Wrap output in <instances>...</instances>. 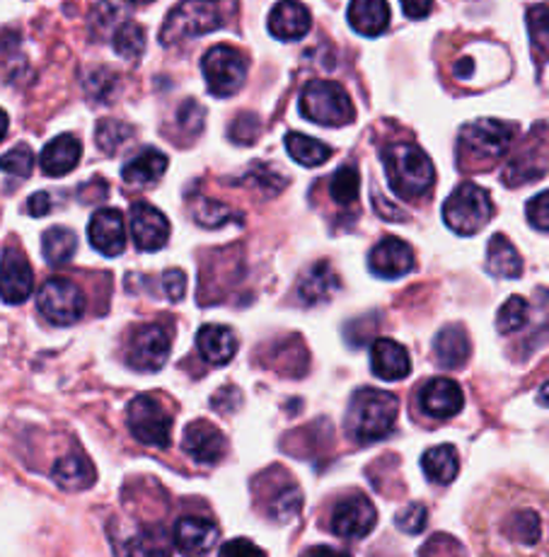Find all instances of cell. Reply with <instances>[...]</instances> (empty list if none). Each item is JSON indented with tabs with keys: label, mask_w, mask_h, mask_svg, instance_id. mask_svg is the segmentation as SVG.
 Returning <instances> with one entry per match:
<instances>
[{
	"label": "cell",
	"mask_w": 549,
	"mask_h": 557,
	"mask_svg": "<svg viewBox=\"0 0 549 557\" xmlns=\"http://www.w3.org/2000/svg\"><path fill=\"white\" fill-rule=\"evenodd\" d=\"M235 10H238V0H182L179 5L170 10L160 41L172 47L194 37L211 35V32L228 25Z\"/></svg>",
	"instance_id": "obj_1"
},
{
	"label": "cell",
	"mask_w": 549,
	"mask_h": 557,
	"mask_svg": "<svg viewBox=\"0 0 549 557\" xmlns=\"http://www.w3.org/2000/svg\"><path fill=\"white\" fill-rule=\"evenodd\" d=\"M397 398L378 388H359L351 395L347 432L359 444H373L390 436L397 422Z\"/></svg>",
	"instance_id": "obj_2"
},
{
	"label": "cell",
	"mask_w": 549,
	"mask_h": 557,
	"mask_svg": "<svg viewBox=\"0 0 549 557\" xmlns=\"http://www.w3.org/2000/svg\"><path fill=\"white\" fill-rule=\"evenodd\" d=\"M383 165L395 195L402 199L424 197L436 180L431 158L419 146L392 144L383 148Z\"/></svg>",
	"instance_id": "obj_3"
},
{
	"label": "cell",
	"mask_w": 549,
	"mask_h": 557,
	"mask_svg": "<svg viewBox=\"0 0 549 557\" xmlns=\"http://www.w3.org/2000/svg\"><path fill=\"white\" fill-rule=\"evenodd\" d=\"M300 114L320 126H347L353 122V102L339 83L310 81L300 92Z\"/></svg>",
	"instance_id": "obj_4"
},
{
	"label": "cell",
	"mask_w": 549,
	"mask_h": 557,
	"mask_svg": "<svg viewBox=\"0 0 549 557\" xmlns=\"http://www.w3.org/2000/svg\"><path fill=\"white\" fill-rule=\"evenodd\" d=\"M515 128L499 120H479L467 124L460 134V160L467 165L494 163L509 151Z\"/></svg>",
	"instance_id": "obj_5"
},
{
	"label": "cell",
	"mask_w": 549,
	"mask_h": 557,
	"mask_svg": "<svg viewBox=\"0 0 549 557\" xmlns=\"http://www.w3.org/2000/svg\"><path fill=\"white\" fill-rule=\"evenodd\" d=\"M494 213V203L487 189H482L472 182L456 187L444 203V221L450 231L458 235H475L487 226Z\"/></svg>",
	"instance_id": "obj_6"
},
{
	"label": "cell",
	"mask_w": 549,
	"mask_h": 557,
	"mask_svg": "<svg viewBox=\"0 0 549 557\" xmlns=\"http://www.w3.org/2000/svg\"><path fill=\"white\" fill-rule=\"evenodd\" d=\"M128 430L141 444L163 448L170 444L172 414L155 395H138L132 400L126 412Z\"/></svg>",
	"instance_id": "obj_7"
},
{
	"label": "cell",
	"mask_w": 549,
	"mask_h": 557,
	"mask_svg": "<svg viewBox=\"0 0 549 557\" xmlns=\"http://www.w3.org/2000/svg\"><path fill=\"white\" fill-rule=\"evenodd\" d=\"M201 69L211 95H215V98H230V95L242 88L247 76V59L242 57V51L228 45H219L207 51Z\"/></svg>",
	"instance_id": "obj_8"
},
{
	"label": "cell",
	"mask_w": 549,
	"mask_h": 557,
	"mask_svg": "<svg viewBox=\"0 0 549 557\" xmlns=\"http://www.w3.org/2000/svg\"><path fill=\"white\" fill-rule=\"evenodd\" d=\"M37 306L49 323L53 325H73L85 313V294L68 278H49L39 288Z\"/></svg>",
	"instance_id": "obj_9"
},
{
	"label": "cell",
	"mask_w": 549,
	"mask_h": 557,
	"mask_svg": "<svg viewBox=\"0 0 549 557\" xmlns=\"http://www.w3.org/2000/svg\"><path fill=\"white\" fill-rule=\"evenodd\" d=\"M170 357V335L163 325H144L128 345V367L136 371H160Z\"/></svg>",
	"instance_id": "obj_10"
},
{
	"label": "cell",
	"mask_w": 549,
	"mask_h": 557,
	"mask_svg": "<svg viewBox=\"0 0 549 557\" xmlns=\"http://www.w3.org/2000/svg\"><path fill=\"white\" fill-rule=\"evenodd\" d=\"M378 521V511L371 505L369 497L349 495L337 502L332 511V531L341 539H363L369 535Z\"/></svg>",
	"instance_id": "obj_11"
},
{
	"label": "cell",
	"mask_w": 549,
	"mask_h": 557,
	"mask_svg": "<svg viewBox=\"0 0 549 557\" xmlns=\"http://www.w3.org/2000/svg\"><path fill=\"white\" fill-rule=\"evenodd\" d=\"M132 235L138 250L155 252L170 238V221L150 203L136 201L132 207Z\"/></svg>",
	"instance_id": "obj_12"
},
{
	"label": "cell",
	"mask_w": 549,
	"mask_h": 557,
	"mask_svg": "<svg viewBox=\"0 0 549 557\" xmlns=\"http://www.w3.org/2000/svg\"><path fill=\"white\" fill-rule=\"evenodd\" d=\"M219 527L203 517H182L172 531V543L185 557H203L219 543Z\"/></svg>",
	"instance_id": "obj_13"
},
{
	"label": "cell",
	"mask_w": 549,
	"mask_h": 557,
	"mask_svg": "<svg viewBox=\"0 0 549 557\" xmlns=\"http://www.w3.org/2000/svg\"><path fill=\"white\" fill-rule=\"evenodd\" d=\"M88 238L97 252H102L107 257L122 255L126 248L124 213L116 209L95 211L88 226Z\"/></svg>",
	"instance_id": "obj_14"
},
{
	"label": "cell",
	"mask_w": 549,
	"mask_h": 557,
	"mask_svg": "<svg viewBox=\"0 0 549 557\" xmlns=\"http://www.w3.org/2000/svg\"><path fill=\"white\" fill-rule=\"evenodd\" d=\"M419 405L422 410L434 417V420H450L456 417L462 405H465V395H462L460 385L450 379H431L419 391Z\"/></svg>",
	"instance_id": "obj_15"
},
{
	"label": "cell",
	"mask_w": 549,
	"mask_h": 557,
	"mask_svg": "<svg viewBox=\"0 0 549 557\" xmlns=\"http://www.w3.org/2000/svg\"><path fill=\"white\" fill-rule=\"evenodd\" d=\"M369 267L380 278H400L414 267V252L400 238H383L369 255Z\"/></svg>",
	"instance_id": "obj_16"
},
{
	"label": "cell",
	"mask_w": 549,
	"mask_h": 557,
	"mask_svg": "<svg viewBox=\"0 0 549 557\" xmlns=\"http://www.w3.org/2000/svg\"><path fill=\"white\" fill-rule=\"evenodd\" d=\"M35 286V274L23 255L5 248L3 267H0V288H3V301L8 306H17L29 298Z\"/></svg>",
	"instance_id": "obj_17"
},
{
	"label": "cell",
	"mask_w": 549,
	"mask_h": 557,
	"mask_svg": "<svg viewBox=\"0 0 549 557\" xmlns=\"http://www.w3.org/2000/svg\"><path fill=\"white\" fill-rule=\"evenodd\" d=\"M185 451L201 466H213L225 456V436L211 422H191L182 436Z\"/></svg>",
	"instance_id": "obj_18"
},
{
	"label": "cell",
	"mask_w": 549,
	"mask_h": 557,
	"mask_svg": "<svg viewBox=\"0 0 549 557\" xmlns=\"http://www.w3.org/2000/svg\"><path fill=\"white\" fill-rule=\"evenodd\" d=\"M547 173V160H545V144L540 138L531 136L519 153H515L509 165H506L503 182L511 187L525 185V182H535L540 180Z\"/></svg>",
	"instance_id": "obj_19"
},
{
	"label": "cell",
	"mask_w": 549,
	"mask_h": 557,
	"mask_svg": "<svg viewBox=\"0 0 549 557\" xmlns=\"http://www.w3.org/2000/svg\"><path fill=\"white\" fill-rule=\"evenodd\" d=\"M371 367L380 381H402L412 371V359H409L407 349L397 345L395 339L380 337L371 347Z\"/></svg>",
	"instance_id": "obj_20"
},
{
	"label": "cell",
	"mask_w": 549,
	"mask_h": 557,
	"mask_svg": "<svg viewBox=\"0 0 549 557\" xmlns=\"http://www.w3.org/2000/svg\"><path fill=\"white\" fill-rule=\"evenodd\" d=\"M310 10L298 0H284L269 15V32L282 41H296L310 32Z\"/></svg>",
	"instance_id": "obj_21"
},
{
	"label": "cell",
	"mask_w": 549,
	"mask_h": 557,
	"mask_svg": "<svg viewBox=\"0 0 549 557\" xmlns=\"http://www.w3.org/2000/svg\"><path fill=\"white\" fill-rule=\"evenodd\" d=\"M83 156V146L75 136L71 134H61L53 138L51 144H47L45 151H41V168L49 177H63L68 175L75 165L80 163Z\"/></svg>",
	"instance_id": "obj_22"
},
{
	"label": "cell",
	"mask_w": 549,
	"mask_h": 557,
	"mask_svg": "<svg viewBox=\"0 0 549 557\" xmlns=\"http://www.w3.org/2000/svg\"><path fill=\"white\" fill-rule=\"evenodd\" d=\"M197 347L201 357L207 359L211 367H223L228 363L235 351H238V337L233 335L230 327L223 325H203L197 332Z\"/></svg>",
	"instance_id": "obj_23"
},
{
	"label": "cell",
	"mask_w": 549,
	"mask_h": 557,
	"mask_svg": "<svg viewBox=\"0 0 549 557\" xmlns=\"http://www.w3.org/2000/svg\"><path fill=\"white\" fill-rule=\"evenodd\" d=\"M349 25L363 37H378L390 25L387 0H351Z\"/></svg>",
	"instance_id": "obj_24"
},
{
	"label": "cell",
	"mask_w": 549,
	"mask_h": 557,
	"mask_svg": "<svg viewBox=\"0 0 549 557\" xmlns=\"http://www.w3.org/2000/svg\"><path fill=\"white\" fill-rule=\"evenodd\" d=\"M114 548L120 557H170V535L163 527H150L116 541Z\"/></svg>",
	"instance_id": "obj_25"
},
{
	"label": "cell",
	"mask_w": 549,
	"mask_h": 557,
	"mask_svg": "<svg viewBox=\"0 0 549 557\" xmlns=\"http://www.w3.org/2000/svg\"><path fill=\"white\" fill-rule=\"evenodd\" d=\"M337 288H339V278L335 270H332V264L317 262L310 267L303 278H300L298 296L305 306H317V304L329 301Z\"/></svg>",
	"instance_id": "obj_26"
},
{
	"label": "cell",
	"mask_w": 549,
	"mask_h": 557,
	"mask_svg": "<svg viewBox=\"0 0 549 557\" xmlns=\"http://www.w3.org/2000/svg\"><path fill=\"white\" fill-rule=\"evenodd\" d=\"M167 170V158L155 151V148H146L138 156L128 160L126 168L122 170V177L126 185L132 187H150L165 175Z\"/></svg>",
	"instance_id": "obj_27"
},
{
	"label": "cell",
	"mask_w": 549,
	"mask_h": 557,
	"mask_svg": "<svg viewBox=\"0 0 549 557\" xmlns=\"http://www.w3.org/2000/svg\"><path fill=\"white\" fill-rule=\"evenodd\" d=\"M436 359L444 369H460L470 357V337L460 325H448L436 335Z\"/></svg>",
	"instance_id": "obj_28"
},
{
	"label": "cell",
	"mask_w": 549,
	"mask_h": 557,
	"mask_svg": "<svg viewBox=\"0 0 549 557\" xmlns=\"http://www.w3.org/2000/svg\"><path fill=\"white\" fill-rule=\"evenodd\" d=\"M51 478L57 480L63 490H85L95 482V468L88 458H83L80 454H71L53 463Z\"/></svg>",
	"instance_id": "obj_29"
},
{
	"label": "cell",
	"mask_w": 549,
	"mask_h": 557,
	"mask_svg": "<svg viewBox=\"0 0 549 557\" xmlns=\"http://www.w3.org/2000/svg\"><path fill=\"white\" fill-rule=\"evenodd\" d=\"M422 470L431 482H436V485H448V482H453L458 478V470H460L458 451L448 444L428 448V451L422 456Z\"/></svg>",
	"instance_id": "obj_30"
},
{
	"label": "cell",
	"mask_w": 549,
	"mask_h": 557,
	"mask_svg": "<svg viewBox=\"0 0 549 557\" xmlns=\"http://www.w3.org/2000/svg\"><path fill=\"white\" fill-rule=\"evenodd\" d=\"M487 264H489V272L501 278H519L523 274V260L519 250H515L511 240L501 233H497L489 240Z\"/></svg>",
	"instance_id": "obj_31"
},
{
	"label": "cell",
	"mask_w": 549,
	"mask_h": 557,
	"mask_svg": "<svg viewBox=\"0 0 549 557\" xmlns=\"http://www.w3.org/2000/svg\"><path fill=\"white\" fill-rule=\"evenodd\" d=\"M286 148H288L290 158L305 168H317L322 163H327V160L332 158V148L327 144H322V141H317V138H310L305 134H296V132L286 134Z\"/></svg>",
	"instance_id": "obj_32"
},
{
	"label": "cell",
	"mask_w": 549,
	"mask_h": 557,
	"mask_svg": "<svg viewBox=\"0 0 549 557\" xmlns=\"http://www.w3.org/2000/svg\"><path fill=\"white\" fill-rule=\"evenodd\" d=\"M75 248H78V238L75 233L63 228V226H53L45 233L41 238V250H45V260L53 267L66 264L71 257L75 255Z\"/></svg>",
	"instance_id": "obj_33"
},
{
	"label": "cell",
	"mask_w": 549,
	"mask_h": 557,
	"mask_svg": "<svg viewBox=\"0 0 549 557\" xmlns=\"http://www.w3.org/2000/svg\"><path fill=\"white\" fill-rule=\"evenodd\" d=\"M359 187H361V175L353 165L339 168L329 180V195L341 207H351L359 199Z\"/></svg>",
	"instance_id": "obj_34"
},
{
	"label": "cell",
	"mask_w": 549,
	"mask_h": 557,
	"mask_svg": "<svg viewBox=\"0 0 549 557\" xmlns=\"http://www.w3.org/2000/svg\"><path fill=\"white\" fill-rule=\"evenodd\" d=\"M509 535L521 545H535L542 539V521L533 509L513 511L509 523Z\"/></svg>",
	"instance_id": "obj_35"
},
{
	"label": "cell",
	"mask_w": 549,
	"mask_h": 557,
	"mask_svg": "<svg viewBox=\"0 0 549 557\" xmlns=\"http://www.w3.org/2000/svg\"><path fill=\"white\" fill-rule=\"evenodd\" d=\"M146 49V32L138 23H124L114 32V51L124 59H138Z\"/></svg>",
	"instance_id": "obj_36"
},
{
	"label": "cell",
	"mask_w": 549,
	"mask_h": 557,
	"mask_svg": "<svg viewBox=\"0 0 549 557\" xmlns=\"http://www.w3.org/2000/svg\"><path fill=\"white\" fill-rule=\"evenodd\" d=\"M300 505H303V495H300V490L294 485H286L284 490H278L274 499L269 502V517L274 521H290L298 517Z\"/></svg>",
	"instance_id": "obj_37"
},
{
	"label": "cell",
	"mask_w": 549,
	"mask_h": 557,
	"mask_svg": "<svg viewBox=\"0 0 549 557\" xmlns=\"http://www.w3.org/2000/svg\"><path fill=\"white\" fill-rule=\"evenodd\" d=\"M134 136L132 128H128L124 122L120 120H102L97 124V146L102 148L104 153L114 156L120 148Z\"/></svg>",
	"instance_id": "obj_38"
},
{
	"label": "cell",
	"mask_w": 549,
	"mask_h": 557,
	"mask_svg": "<svg viewBox=\"0 0 549 557\" xmlns=\"http://www.w3.org/2000/svg\"><path fill=\"white\" fill-rule=\"evenodd\" d=\"M527 29H531L535 51L542 59H549V5L531 8V13H527Z\"/></svg>",
	"instance_id": "obj_39"
},
{
	"label": "cell",
	"mask_w": 549,
	"mask_h": 557,
	"mask_svg": "<svg viewBox=\"0 0 549 557\" xmlns=\"http://www.w3.org/2000/svg\"><path fill=\"white\" fill-rule=\"evenodd\" d=\"M527 323V301L521 296H511L509 301H506L499 310L497 315V327L503 335H509V332L521 330Z\"/></svg>",
	"instance_id": "obj_40"
},
{
	"label": "cell",
	"mask_w": 549,
	"mask_h": 557,
	"mask_svg": "<svg viewBox=\"0 0 549 557\" xmlns=\"http://www.w3.org/2000/svg\"><path fill=\"white\" fill-rule=\"evenodd\" d=\"M194 219H197L201 226H207V228H219V226H225L228 221H233L235 213L219 201L199 199L197 203H194Z\"/></svg>",
	"instance_id": "obj_41"
},
{
	"label": "cell",
	"mask_w": 549,
	"mask_h": 557,
	"mask_svg": "<svg viewBox=\"0 0 549 557\" xmlns=\"http://www.w3.org/2000/svg\"><path fill=\"white\" fill-rule=\"evenodd\" d=\"M260 128H262L260 116H257L254 112H242L233 120V124L228 128V136L233 144L252 146L257 141V136H260Z\"/></svg>",
	"instance_id": "obj_42"
},
{
	"label": "cell",
	"mask_w": 549,
	"mask_h": 557,
	"mask_svg": "<svg viewBox=\"0 0 549 557\" xmlns=\"http://www.w3.org/2000/svg\"><path fill=\"white\" fill-rule=\"evenodd\" d=\"M32 163H35V156L27 146H17L13 151L3 156V173H10L15 177H29L32 175Z\"/></svg>",
	"instance_id": "obj_43"
},
{
	"label": "cell",
	"mask_w": 549,
	"mask_h": 557,
	"mask_svg": "<svg viewBox=\"0 0 549 557\" xmlns=\"http://www.w3.org/2000/svg\"><path fill=\"white\" fill-rule=\"evenodd\" d=\"M426 523H428V509L424 505H409L397 513V527L409 535L422 533L426 529Z\"/></svg>",
	"instance_id": "obj_44"
},
{
	"label": "cell",
	"mask_w": 549,
	"mask_h": 557,
	"mask_svg": "<svg viewBox=\"0 0 549 557\" xmlns=\"http://www.w3.org/2000/svg\"><path fill=\"white\" fill-rule=\"evenodd\" d=\"M525 213H527V221H531V226L549 233V189L540 191V195L527 201Z\"/></svg>",
	"instance_id": "obj_45"
},
{
	"label": "cell",
	"mask_w": 549,
	"mask_h": 557,
	"mask_svg": "<svg viewBox=\"0 0 549 557\" xmlns=\"http://www.w3.org/2000/svg\"><path fill=\"white\" fill-rule=\"evenodd\" d=\"M203 120H207V112L201 110L197 100H187L179 107V126L187 128L191 136H197L201 132Z\"/></svg>",
	"instance_id": "obj_46"
},
{
	"label": "cell",
	"mask_w": 549,
	"mask_h": 557,
	"mask_svg": "<svg viewBox=\"0 0 549 557\" xmlns=\"http://www.w3.org/2000/svg\"><path fill=\"white\" fill-rule=\"evenodd\" d=\"M163 288H165V296L170 298V301H182L185 298V292H187V276L182 270H167L163 274Z\"/></svg>",
	"instance_id": "obj_47"
},
{
	"label": "cell",
	"mask_w": 549,
	"mask_h": 557,
	"mask_svg": "<svg viewBox=\"0 0 549 557\" xmlns=\"http://www.w3.org/2000/svg\"><path fill=\"white\" fill-rule=\"evenodd\" d=\"M221 557H266L262 548H257L252 541L247 539H233L228 543H223Z\"/></svg>",
	"instance_id": "obj_48"
},
{
	"label": "cell",
	"mask_w": 549,
	"mask_h": 557,
	"mask_svg": "<svg viewBox=\"0 0 549 557\" xmlns=\"http://www.w3.org/2000/svg\"><path fill=\"white\" fill-rule=\"evenodd\" d=\"M27 209L35 219H41L47 216V213L51 211V197L47 195V191H37V195H32L29 201H27Z\"/></svg>",
	"instance_id": "obj_49"
},
{
	"label": "cell",
	"mask_w": 549,
	"mask_h": 557,
	"mask_svg": "<svg viewBox=\"0 0 549 557\" xmlns=\"http://www.w3.org/2000/svg\"><path fill=\"white\" fill-rule=\"evenodd\" d=\"M402 8L407 17L424 20L431 13V8H434V0H402Z\"/></svg>",
	"instance_id": "obj_50"
},
{
	"label": "cell",
	"mask_w": 549,
	"mask_h": 557,
	"mask_svg": "<svg viewBox=\"0 0 549 557\" xmlns=\"http://www.w3.org/2000/svg\"><path fill=\"white\" fill-rule=\"evenodd\" d=\"M303 557H351V555L344 553V550L329 548V545H315V548H308L303 553Z\"/></svg>",
	"instance_id": "obj_51"
},
{
	"label": "cell",
	"mask_w": 549,
	"mask_h": 557,
	"mask_svg": "<svg viewBox=\"0 0 549 557\" xmlns=\"http://www.w3.org/2000/svg\"><path fill=\"white\" fill-rule=\"evenodd\" d=\"M537 400H540L542 405H547V407H549V381L542 385L540 393H537Z\"/></svg>",
	"instance_id": "obj_52"
}]
</instances>
